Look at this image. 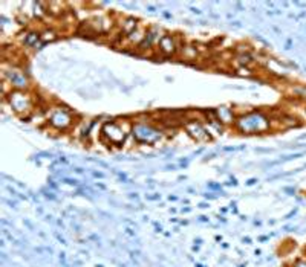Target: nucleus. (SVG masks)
Masks as SVG:
<instances>
[{
	"label": "nucleus",
	"mask_w": 306,
	"mask_h": 267,
	"mask_svg": "<svg viewBox=\"0 0 306 267\" xmlns=\"http://www.w3.org/2000/svg\"><path fill=\"white\" fill-rule=\"evenodd\" d=\"M234 129L242 134H264L271 129V121L265 113L251 110L250 113L237 116Z\"/></svg>",
	"instance_id": "f257e3e1"
},
{
	"label": "nucleus",
	"mask_w": 306,
	"mask_h": 267,
	"mask_svg": "<svg viewBox=\"0 0 306 267\" xmlns=\"http://www.w3.org/2000/svg\"><path fill=\"white\" fill-rule=\"evenodd\" d=\"M3 102L11 107V112L23 119H28L37 109V96H34L31 90H14L3 99Z\"/></svg>",
	"instance_id": "f03ea898"
},
{
	"label": "nucleus",
	"mask_w": 306,
	"mask_h": 267,
	"mask_svg": "<svg viewBox=\"0 0 306 267\" xmlns=\"http://www.w3.org/2000/svg\"><path fill=\"white\" fill-rule=\"evenodd\" d=\"M133 124L127 121H109L101 129V137L109 145H122L132 133Z\"/></svg>",
	"instance_id": "7ed1b4c3"
},
{
	"label": "nucleus",
	"mask_w": 306,
	"mask_h": 267,
	"mask_svg": "<svg viewBox=\"0 0 306 267\" xmlns=\"http://www.w3.org/2000/svg\"><path fill=\"white\" fill-rule=\"evenodd\" d=\"M132 136L138 144H145V145H155L161 142L165 133L160 129V127L153 125L149 121H137L133 122L132 127Z\"/></svg>",
	"instance_id": "20e7f679"
},
{
	"label": "nucleus",
	"mask_w": 306,
	"mask_h": 267,
	"mask_svg": "<svg viewBox=\"0 0 306 267\" xmlns=\"http://www.w3.org/2000/svg\"><path fill=\"white\" fill-rule=\"evenodd\" d=\"M2 79H6L14 90H31V79L19 64L2 61Z\"/></svg>",
	"instance_id": "39448f33"
},
{
	"label": "nucleus",
	"mask_w": 306,
	"mask_h": 267,
	"mask_svg": "<svg viewBox=\"0 0 306 267\" xmlns=\"http://www.w3.org/2000/svg\"><path fill=\"white\" fill-rule=\"evenodd\" d=\"M46 121L52 129L59 132H66L74 125L75 113L64 106H52L46 113Z\"/></svg>",
	"instance_id": "423d86ee"
},
{
	"label": "nucleus",
	"mask_w": 306,
	"mask_h": 267,
	"mask_svg": "<svg viewBox=\"0 0 306 267\" xmlns=\"http://www.w3.org/2000/svg\"><path fill=\"white\" fill-rule=\"evenodd\" d=\"M184 130L188 134V137H191L196 142H207L211 139L205 127H204V122L196 119H188L187 122H184Z\"/></svg>",
	"instance_id": "0eeeda50"
},
{
	"label": "nucleus",
	"mask_w": 306,
	"mask_h": 267,
	"mask_svg": "<svg viewBox=\"0 0 306 267\" xmlns=\"http://www.w3.org/2000/svg\"><path fill=\"white\" fill-rule=\"evenodd\" d=\"M156 46H158V51H160L163 55H165V57H170V55H175V54H178V51H179V43H178V40H176V37L175 36H172V34H163L161 36V38L158 40V43H156Z\"/></svg>",
	"instance_id": "6e6552de"
},
{
	"label": "nucleus",
	"mask_w": 306,
	"mask_h": 267,
	"mask_svg": "<svg viewBox=\"0 0 306 267\" xmlns=\"http://www.w3.org/2000/svg\"><path fill=\"white\" fill-rule=\"evenodd\" d=\"M214 113H216V119L219 124L222 125H234L236 122V113L231 107H226V106H222V107H218L214 109Z\"/></svg>",
	"instance_id": "1a4fd4ad"
},
{
	"label": "nucleus",
	"mask_w": 306,
	"mask_h": 267,
	"mask_svg": "<svg viewBox=\"0 0 306 267\" xmlns=\"http://www.w3.org/2000/svg\"><path fill=\"white\" fill-rule=\"evenodd\" d=\"M145 34H147V28H141L138 25V28L132 31L129 36H126V40L129 43V46H132V48H138V46L143 43V40L145 38Z\"/></svg>",
	"instance_id": "9d476101"
},
{
	"label": "nucleus",
	"mask_w": 306,
	"mask_h": 267,
	"mask_svg": "<svg viewBox=\"0 0 306 267\" xmlns=\"http://www.w3.org/2000/svg\"><path fill=\"white\" fill-rule=\"evenodd\" d=\"M21 36H23L21 41H23V46H26V48H34L41 40V32L37 31H25Z\"/></svg>",
	"instance_id": "9b49d317"
},
{
	"label": "nucleus",
	"mask_w": 306,
	"mask_h": 267,
	"mask_svg": "<svg viewBox=\"0 0 306 267\" xmlns=\"http://www.w3.org/2000/svg\"><path fill=\"white\" fill-rule=\"evenodd\" d=\"M234 60L239 64V67H248L254 60H253V55L251 54H236Z\"/></svg>",
	"instance_id": "f8f14e48"
},
{
	"label": "nucleus",
	"mask_w": 306,
	"mask_h": 267,
	"mask_svg": "<svg viewBox=\"0 0 306 267\" xmlns=\"http://www.w3.org/2000/svg\"><path fill=\"white\" fill-rule=\"evenodd\" d=\"M55 37H57V32L54 29H46L44 32H41V40H43V43L52 41V40H55Z\"/></svg>",
	"instance_id": "ddd939ff"
},
{
	"label": "nucleus",
	"mask_w": 306,
	"mask_h": 267,
	"mask_svg": "<svg viewBox=\"0 0 306 267\" xmlns=\"http://www.w3.org/2000/svg\"><path fill=\"white\" fill-rule=\"evenodd\" d=\"M63 182L67 183V185H77L78 180H75V179H67V177H66V179H63Z\"/></svg>",
	"instance_id": "4468645a"
},
{
	"label": "nucleus",
	"mask_w": 306,
	"mask_h": 267,
	"mask_svg": "<svg viewBox=\"0 0 306 267\" xmlns=\"http://www.w3.org/2000/svg\"><path fill=\"white\" fill-rule=\"evenodd\" d=\"M294 267H306V261H297Z\"/></svg>",
	"instance_id": "2eb2a0df"
},
{
	"label": "nucleus",
	"mask_w": 306,
	"mask_h": 267,
	"mask_svg": "<svg viewBox=\"0 0 306 267\" xmlns=\"http://www.w3.org/2000/svg\"><path fill=\"white\" fill-rule=\"evenodd\" d=\"M94 176L95 177H104V174L103 172H94Z\"/></svg>",
	"instance_id": "dca6fc26"
},
{
	"label": "nucleus",
	"mask_w": 306,
	"mask_h": 267,
	"mask_svg": "<svg viewBox=\"0 0 306 267\" xmlns=\"http://www.w3.org/2000/svg\"><path fill=\"white\" fill-rule=\"evenodd\" d=\"M256 182H257L256 179H250V180H248V185H254Z\"/></svg>",
	"instance_id": "f3484780"
}]
</instances>
